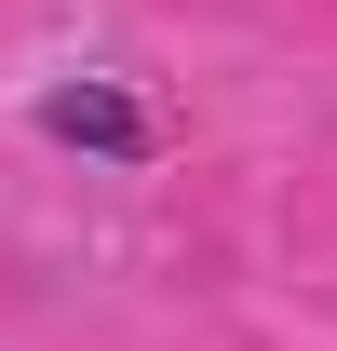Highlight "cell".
<instances>
[{"label":"cell","instance_id":"6da1fadb","mask_svg":"<svg viewBox=\"0 0 337 351\" xmlns=\"http://www.w3.org/2000/svg\"><path fill=\"white\" fill-rule=\"evenodd\" d=\"M27 122H41L54 149L108 162V176H149V162L175 149V122H162V108H149V95H122V82H95V68H82V82H54L41 108H27Z\"/></svg>","mask_w":337,"mask_h":351}]
</instances>
